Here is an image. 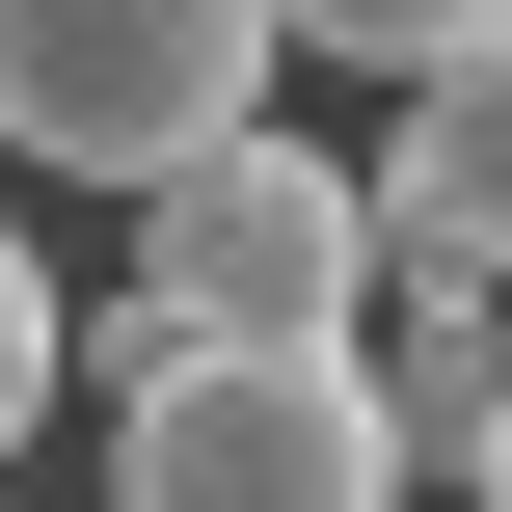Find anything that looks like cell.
Segmentation results:
<instances>
[{"instance_id": "4", "label": "cell", "mask_w": 512, "mask_h": 512, "mask_svg": "<svg viewBox=\"0 0 512 512\" xmlns=\"http://www.w3.org/2000/svg\"><path fill=\"white\" fill-rule=\"evenodd\" d=\"M378 216H405V270H512V27L405 81V135H378Z\"/></svg>"}, {"instance_id": "2", "label": "cell", "mask_w": 512, "mask_h": 512, "mask_svg": "<svg viewBox=\"0 0 512 512\" xmlns=\"http://www.w3.org/2000/svg\"><path fill=\"white\" fill-rule=\"evenodd\" d=\"M270 54H297V0H0V135L81 189H162L270 108Z\"/></svg>"}, {"instance_id": "7", "label": "cell", "mask_w": 512, "mask_h": 512, "mask_svg": "<svg viewBox=\"0 0 512 512\" xmlns=\"http://www.w3.org/2000/svg\"><path fill=\"white\" fill-rule=\"evenodd\" d=\"M27 405H54V270L0 243V459H27Z\"/></svg>"}, {"instance_id": "1", "label": "cell", "mask_w": 512, "mask_h": 512, "mask_svg": "<svg viewBox=\"0 0 512 512\" xmlns=\"http://www.w3.org/2000/svg\"><path fill=\"white\" fill-rule=\"evenodd\" d=\"M135 270L216 324V351H351L378 297H405V216H378V162H324V135H216V162H162L135 189Z\"/></svg>"}, {"instance_id": "5", "label": "cell", "mask_w": 512, "mask_h": 512, "mask_svg": "<svg viewBox=\"0 0 512 512\" xmlns=\"http://www.w3.org/2000/svg\"><path fill=\"white\" fill-rule=\"evenodd\" d=\"M378 405H405L432 459H486L512 432V270H405V297H378Z\"/></svg>"}, {"instance_id": "8", "label": "cell", "mask_w": 512, "mask_h": 512, "mask_svg": "<svg viewBox=\"0 0 512 512\" xmlns=\"http://www.w3.org/2000/svg\"><path fill=\"white\" fill-rule=\"evenodd\" d=\"M459 486H486V512H512V432H486V459H459Z\"/></svg>"}, {"instance_id": "6", "label": "cell", "mask_w": 512, "mask_h": 512, "mask_svg": "<svg viewBox=\"0 0 512 512\" xmlns=\"http://www.w3.org/2000/svg\"><path fill=\"white\" fill-rule=\"evenodd\" d=\"M512 0H297V54H351V81H432V54H486Z\"/></svg>"}, {"instance_id": "3", "label": "cell", "mask_w": 512, "mask_h": 512, "mask_svg": "<svg viewBox=\"0 0 512 512\" xmlns=\"http://www.w3.org/2000/svg\"><path fill=\"white\" fill-rule=\"evenodd\" d=\"M405 405H378V324L351 351H189L162 405H108V512H405Z\"/></svg>"}]
</instances>
